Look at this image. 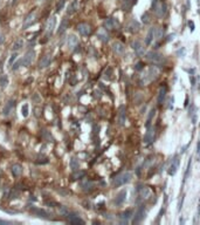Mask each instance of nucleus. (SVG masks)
I'll return each mask as SVG.
<instances>
[{
  "mask_svg": "<svg viewBox=\"0 0 200 225\" xmlns=\"http://www.w3.org/2000/svg\"><path fill=\"white\" fill-rule=\"evenodd\" d=\"M159 73H160V69L157 67V66H150L148 69H145L140 78H139V82L142 86H145L148 85L149 82H152L155 81L158 76H159Z\"/></svg>",
  "mask_w": 200,
  "mask_h": 225,
  "instance_id": "1",
  "label": "nucleus"
},
{
  "mask_svg": "<svg viewBox=\"0 0 200 225\" xmlns=\"http://www.w3.org/2000/svg\"><path fill=\"white\" fill-rule=\"evenodd\" d=\"M131 177H132V175H131L130 172H123V174L118 175V176L113 179V185H115V187H122V185L129 183V182L131 181Z\"/></svg>",
  "mask_w": 200,
  "mask_h": 225,
  "instance_id": "2",
  "label": "nucleus"
},
{
  "mask_svg": "<svg viewBox=\"0 0 200 225\" xmlns=\"http://www.w3.org/2000/svg\"><path fill=\"white\" fill-rule=\"evenodd\" d=\"M152 8H153V11H155V13L158 15V16H163L164 14H165V5L160 1V0H153V2H152Z\"/></svg>",
  "mask_w": 200,
  "mask_h": 225,
  "instance_id": "3",
  "label": "nucleus"
},
{
  "mask_svg": "<svg viewBox=\"0 0 200 225\" xmlns=\"http://www.w3.org/2000/svg\"><path fill=\"white\" fill-rule=\"evenodd\" d=\"M36 16H38L36 12H35V11H32V12L26 16V19H25V21H23V25H22V28L26 29V28H28L29 26H32V25L36 21Z\"/></svg>",
  "mask_w": 200,
  "mask_h": 225,
  "instance_id": "4",
  "label": "nucleus"
},
{
  "mask_svg": "<svg viewBox=\"0 0 200 225\" xmlns=\"http://www.w3.org/2000/svg\"><path fill=\"white\" fill-rule=\"evenodd\" d=\"M146 59H148L149 61L153 62L155 65L162 63V62H163V60H164L163 55H162V54H159V53H156V52H150V53H148V54H146Z\"/></svg>",
  "mask_w": 200,
  "mask_h": 225,
  "instance_id": "5",
  "label": "nucleus"
},
{
  "mask_svg": "<svg viewBox=\"0 0 200 225\" xmlns=\"http://www.w3.org/2000/svg\"><path fill=\"white\" fill-rule=\"evenodd\" d=\"M55 26H56V18H55V16L49 18L48 21H47V23H46V33H47L48 35H50V34L54 32Z\"/></svg>",
  "mask_w": 200,
  "mask_h": 225,
  "instance_id": "6",
  "label": "nucleus"
},
{
  "mask_svg": "<svg viewBox=\"0 0 200 225\" xmlns=\"http://www.w3.org/2000/svg\"><path fill=\"white\" fill-rule=\"evenodd\" d=\"M77 31H79V33H80L81 35H83V36H88V35L91 34V27H90L88 23H80V25L77 26Z\"/></svg>",
  "mask_w": 200,
  "mask_h": 225,
  "instance_id": "7",
  "label": "nucleus"
},
{
  "mask_svg": "<svg viewBox=\"0 0 200 225\" xmlns=\"http://www.w3.org/2000/svg\"><path fill=\"white\" fill-rule=\"evenodd\" d=\"M178 168H179V158L176 157L174 159H172V162H171V164H170V167H169V175H170V176L176 175Z\"/></svg>",
  "mask_w": 200,
  "mask_h": 225,
  "instance_id": "8",
  "label": "nucleus"
},
{
  "mask_svg": "<svg viewBox=\"0 0 200 225\" xmlns=\"http://www.w3.org/2000/svg\"><path fill=\"white\" fill-rule=\"evenodd\" d=\"M126 120V113H125V107L121 106L119 107V113H118V123L119 125H124Z\"/></svg>",
  "mask_w": 200,
  "mask_h": 225,
  "instance_id": "9",
  "label": "nucleus"
},
{
  "mask_svg": "<svg viewBox=\"0 0 200 225\" xmlns=\"http://www.w3.org/2000/svg\"><path fill=\"white\" fill-rule=\"evenodd\" d=\"M151 196H152V191H151L149 188H146V187H144V188L139 191V197H140L143 201H148Z\"/></svg>",
  "mask_w": 200,
  "mask_h": 225,
  "instance_id": "10",
  "label": "nucleus"
},
{
  "mask_svg": "<svg viewBox=\"0 0 200 225\" xmlns=\"http://www.w3.org/2000/svg\"><path fill=\"white\" fill-rule=\"evenodd\" d=\"M33 59H34V52H33V51L27 52L26 55H25V58L22 59V65H25V66H29V65L32 63Z\"/></svg>",
  "mask_w": 200,
  "mask_h": 225,
  "instance_id": "11",
  "label": "nucleus"
},
{
  "mask_svg": "<svg viewBox=\"0 0 200 225\" xmlns=\"http://www.w3.org/2000/svg\"><path fill=\"white\" fill-rule=\"evenodd\" d=\"M131 47H132V49L138 54V55H140V54H143V51H144V47H143V45L138 41V40H136V41H133L132 43H131Z\"/></svg>",
  "mask_w": 200,
  "mask_h": 225,
  "instance_id": "12",
  "label": "nucleus"
},
{
  "mask_svg": "<svg viewBox=\"0 0 200 225\" xmlns=\"http://www.w3.org/2000/svg\"><path fill=\"white\" fill-rule=\"evenodd\" d=\"M155 34H156V28H151L149 32H148V35L145 38V43L149 46L152 43V41L155 40Z\"/></svg>",
  "mask_w": 200,
  "mask_h": 225,
  "instance_id": "13",
  "label": "nucleus"
},
{
  "mask_svg": "<svg viewBox=\"0 0 200 225\" xmlns=\"http://www.w3.org/2000/svg\"><path fill=\"white\" fill-rule=\"evenodd\" d=\"M50 61H52V58H50V55H45L41 60H40V62H39V66H40V68H46V67H48L49 65H50Z\"/></svg>",
  "mask_w": 200,
  "mask_h": 225,
  "instance_id": "14",
  "label": "nucleus"
},
{
  "mask_svg": "<svg viewBox=\"0 0 200 225\" xmlns=\"http://www.w3.org/2000/svg\"><path fill=\"white\" fill-rule=\"evenodd\" d=\"M125 197H126V191H125V190H122V191L117 195V197H116V199H115V204H116V205H122L123 202L125 201Z\"/></svg>",
  "mask_w": 200,
  "mask_h": 225,
  "instance_id": "15",
  "label": "nucleus"
},
{
  "mask_svg": "<svg viewBox=\"0 0 200 225\" xmlns=\"http://www.w3.org/2000/svg\"><path fill=\"white\" fill-rule=\"evenodd\" d=\"M153 137H155V129H153V128H150V129L148 130L145 137H144V142H145L146 144H149V143H151V142L153 141Z\"/></svg>",
  "mask_w": 200,
  "mask_h": 225,
  "instance_id": "16",
  "label": "nucleus"
},
{
  "mask_svg": "<svg viewBox=\"0 0 200 225\" xmlns=\"http://www.w3.org/2000/svg\"><path fill=\"white\" fill-rule=\"evenodd\" d=\"M116 25H117V22H116L115 19H112V18L106 19V20L104 21V27H105L106 29H113V28L116 27Z\"/></svg>",
  "mask_w": 200,
  "mask_h": 225,
  "instance_id": "17",
  "label": "nucleus"
},
{
  "mask_svg": "<svg viewBox=\"0 0 200 225\" xmlns=\"http://www.w3.org/2000/svg\"><path fill=\"white\" fill-rule=\"evenodd\" d=\"M112 49H113V52L116 54H121V53L124 52V45L122 42H115L112 45Z\"/></svg>",
  "mask_w": 200,
  "mask_h": 225,
  "instance_id": "18",
  "label": "nucleus"
},
{
  "mask_svg": "<svg viewBox=\"0 0 200 225\" xmlns=\"http://www.w3.org/2000/svg\"><path fill=\"white\" fill-rule=\"evenodd\" d=\"M97 35H99L101 41H103V42H108V41H109V34L106 33L105 29H103V28L100 29L99 33H97Z\"/></svg>",
  "mask_w": 200,
  "mask_h": 225,
  "instance_id": "19",
  "label": "nucleus"
},
{
  "mask_svg": "<svg viewBox=\"0 0 200 225\" xmlns=\"http://www.w3.org/2000/svg\"><path fill=\"white\" fill-rule=\"evenodd\" d=\"M128 29H129L130 32H137V31L139 29V23H138L137 21L132 20V21L129 22V25H128Z\"/></svg>",
  "mask_w": 200,
  "mask_h": 225,
  "instance_id": "20",
  "label": "nucleus"
},
{
  "mask_svg": "<svg viewBox=\"0 0 200 225\" xmlns=\"http://www.w3.org/2000/svg\"><path fill=\"white\" fill-rule=\"evenodd\" d=\"M165 95H166V87H162L159 89V93H158V103L162 105L164 99H165Z\"/></svg>",
  "mask_w": 200,
  "mask_h": 225,
  "instance_id": "21",
  "label": "nucleus"
},
{
  "mask_svg": "<svg viewBox=\"0 0 200 225\" xmlns=\"http://www.w3.org/2000/svg\"><path fill=\"white\" fill-rule=\"evenodd\" d=\"M12 174H13L15 177L20 176V175L22 174V168H21V165H20V164H14V165L12 167Z\"/></svg>",
  "mask_w": 200,
  "mask_h": 225,
  "instance_id": "22",
  "label": "nucleus"
},
{
  "mask_svg": "<svg viewBox=\"0 0 200 225\" xmlns=\"http://www.w3.org/2000/svg\"><path fill=\"white\" fill-rule=\"evenodd\" d=\"M144 215H145V212H144V209L143 208H140L137 212H136V216H135V219H133V222L135 223H138V222H140L143 218H144Z\"/></svg>",
  "mask_w": 200,
  "mask_h": 225,
  "instance_id": "23",
  "label": "nucleus"
},
{
  "mask_svg": "<svg viewBox=\"0 0 200 225\" xmlns=\"http://www.w3.org/2000/svg\"><path fill=\"white\" fill-rule=\"evenodd\" d=\"M77 43H79V40H77V38H76L75 35H70V36L68 38V46H69L70 48L76 47Z\"/></svg>",
  "mask_w": 200,
  "mask_h": 225,
  "instance_id": "24",
  "label": "nucleus"
},
{
  "mask_svg": "<svg viewBox=\"0 0 200 225\" xmlns=\"http://www.w3.org/2000/svg\"><path fill=\"white\" fill-rule=\"evenodd\" d=\"M69 222L72 224H84V222L79 216H69Z\"/></svg>",
  "mask_w": 200,
  "mask_h": 225,
  "instance_id": "25",
  "label": "nucleus"
},
{
  "mask_svg": "<svg viewBox=\"0 0 200 225\" xmlns=\"http://www.w3.org/2000/svg\"><path fill=\"white\" fill-rule=\"evenodd\" d=\"M13 107H14V102H13V101L8 102V103L5 106V108H4V115H9L11 112H12V109H13Z\"/></svg>",
  "mask_w": 200,
  "mask_h": 225,
  "instance_id": "26",
  "label": "nucleus"
},
{
  "mask_svg": "<svg viewBox=\"0 0 200 225\" xmlns=\"http://www.w3.org/2000/svg\"><path fill=\"white\" fill-rule=\"evenodd\" d=\"M23 47V40L22 39H18L15 42H14V45H13V49L14 51H19V49H21Z\"/></svg>",
  "mask_w": 200,
  "mask_h": 225,
  "instance_id": "27",
  "label": "nucleus"
},
{
  "mask_svg": "<svg viewBox=\"0 0 200 225\" xmlns=\"http://www.w3.org/2000/svg\"><path fill=\"white\" fill-rule=\"evenodd\" d=\"M32 211H33L34 214H36L38 216H40V217H48V216H49L46 211H43V210H41V209H35V208H32Z\"/></svg>",
  "mask_w": 200,
  "mask_h": 225,
  "instance_id": "28",
  "label": "nucleus"
},
{
  "mask_svg": "<svg viewBox=\"0 0 200 225\" xmlns=\"http://www.w3.org/2000/svg\"><path fill=\"white\" fill-rule=\"evenodd\" d=\"M135 2H136V0H125V2H124V5H123L124 11H130Z\"/></svg>",
  "mask_w": 200,
  "mask_h": 225,
  "instance_id": "29",
  "label": "nucleus"
},
{
  "mask_svg": "<svg viewBox=\"0 0 200 225\" xmlns=\"http://www.w3.org/2000/svg\"><path fill=\"white\" fill-rule=\"evenodd\" d=\"M68 19H63V21H62V23H61V26H60V28H59V31H57V33L59 34H61L63 31H66L67 29V27H68Z\"/></svg>",
  "mask_w": 200,
  "mask_h": 225,
  "instance_id": "30",
  "label": "nucleus"
},
{
  "mask_svg": "<svg viewBox=\"0 0 200 225\" xmlns=\"http://www.w3.org/2000/svg\"><path fill=\"white\" fill-rule=\"evenodd\" d=\"M131 215H132V211L128 210V211H125V212H123V214L121 215V218H122V221H123V222L125 221V223H126V222H128V219L131 217Z\"/></svg>",
  "mask_w": 200,
  "mask_h": 225,
  "instance_id": "31",
  "label": "nucleus"
},
{
  "mask_svg": "<svg viewBox=\"0 0 200 225\" xmlns=\"http://www.w3.org/2000/svg\"><path fill=\"white\" fill-rule=\"evenodd\" d=\"M76 8H77V4H76V1H73V2L70 4V6L68 7V14L75 13V12H76Z\"/></svg>",
  "mask_w": 200,
  "mask_h": 225,
  "instance_id": "32",
  "label": "nucleus"
},
{
  "mask_svg": "<svg viewBox=\"0 0 200 225\" xmlns=\"http://www.w3.org/2000/svg\"><path fill=\"white\" fill-rule=\"evenodd\" d=\"M8 78H7V75H1L0 76V86L1 87H6L7 85H8Z\"/></svg>",
  "mask_w": 200,
  "mask_h": 225,
  "instance_id": "33",
  "label": "nucleus"
},
{
  "mask_svg": "<svg viewBox=\"0 0 200 225\" xmlns=\"http://www.w3.org/2000/svg\"><path fill=\"white\" fill-rule=\"evenodd\" d=\"M28 105H23L22 106V108H21V113H22V116H25V117H27L28 116Z\"/></svg>",
  "mask_w": 200,
  "mask_h": 225,
  "instance_id": "34",
  "label": "nucleus"
},
{
  "mask_svg": "<svg viewBox=\"0 0 200 225\" xmlns=\"http://www.w3.org/2000/svg\"><path fill=\"white\" fill-rule=\"evenodd\" d=\"M65 2H66V0H60V2H59L57 6H56V11H57V12H60V11L62 9V7L65 6Z\"/></svg>",
  "mask_w": 200,
  "mask_h": 225,
  "instance_id": "35",
  "label": "nucleus"
},
{
  "mask_svg": "<svg viewBox=\"0 0 200 225\" xmlns=\"http://www.w3.org/2000/svg\"><path fill=\"white\" fill-rule=\"evenodd\" d=\"M143 21H144L145 23L150 22V15H149V13H145V14H143Z\"/></svg>",
  "mask_w": 200,
  "mask_h": 225,
  "instance_id": "36",
  "label": "nucleus"
},
{
  "mask_svg": "<svg viewBox=\"0 0 200 225\" xmlns=\"http://www.w3.org/2000/svg\"><path fill=\"white\" fill-rule=\"evenodd\" d=\"M16 55H18L16 53H13V54H12V56H11V59H9V61H8V65H9V66L14 62V60L16 59Z\"/></svg>",
  "mask_w": 200,
  "mask_h": 225,
  "instance_id": "37",
  "label": "nucleus"
},
{
  "mask_svg": "<svg viewBox=\"0 0 200 225\" xmlns=\"http://www.w3.org/2000/svg\"><path fill=\"white\" fill-rule=\"evenodd\" d=\"M155 113H156V110H155V109H152V110L150 112V116H149V118H148V125L150 124V122H151V118L155 116Z\"/></svg>",
  "mask_w": 200,
  "mask_h": 225,
  "instance_id": "38",
  "label": "nucleus"
},
{
  "mask_svg": "<svg viewBox=\"0 0 200 225\" xmlns=\"http://www.w3.org/2000/svg\"><path fill=\"white\" fill-rule=\"evenodd\" d=\"M136 69H138V70H139V69H142V63H140V62H138V63H137Z\"/></svg>",
  "mask_w": 200,
  "mask_h": 225,
  "instance_id": "39",
  "label": "nucleus"
},
{
  "mask_svg": "<svg viewBox=\"0 0 200 225\" xmlns=\"http://www.w3.org/2000/svg\"><path fill=\"white\" fill-rule=\"evenodd\" d=\"M197 152L200 155V141H199V143H198V148H197Z\"/></svg>",
  "mask_w": 200,
  "mask_h": 225,
  "instance_id": "40",
  "label": "nucleus"
},
{
  "mask_svg": "<svg viewBox=\"0 0 200 225\" xmlns=\"http://www.w3.org/2000/svg\"><path fill=\"white\" fill-rule=\"evenodd\" d=\"M2 40H4V39H2V36H1V35H0V43H1V42H2Z\"/></svg>",
  "mask_w": 200,
  "mask_h": 225,
  "instance_id": "41",
  "label": "nucleus"
}]
</instances>
